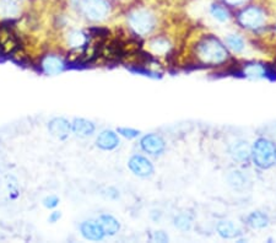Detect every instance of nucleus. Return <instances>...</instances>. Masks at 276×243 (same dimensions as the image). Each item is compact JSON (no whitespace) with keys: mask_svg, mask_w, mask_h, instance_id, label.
<instances>
[{"mask_svg":"<svg viewBox=\"0 0 276 243\" xmlns=\"http://www.w3.org/2000/svg\"><path fill=\"white\" fill-rule=\"evenodd\" d=\"M17 48V40L13 32L7 27H0V50L3 53H11Z\"/></svg>","mask_w":276,"mask_h":243,"instance_id":"obj_8","label":"nucleus"},{"mask_svg":"<svg viewBox=\"0 0 276 243\" xmlns=\"http://www.w3.org/2000/svg\"><path fill=\"white\" fill-rule=\"evenodd\" d=\"M219 233L224 238H234L236 236H238L239 231L234 227V225L230 221H222L220 222L218 226Z\"/></svg>","mask_w":276,"mask_h":243,"instance_id":"obj_18","label":"nucleus"},{"mask_svg":"<svg viewBox=\"0 0 276 243\" xmlns=\"http://www.w3.org/2000/svg\"><path fill=\"white\" fill-rule=\"evenodd\" d=\"M254 164L260 168H269L276 162V146L268 139H258L252 149Z\"/></svg>","mask_w":276,"mask_h":243,"instance_id":"obj_2","label":"nucleus"},{"mask_svg":"<svg viewBox=\"0 0 276 243\" xmlns=\"http://www.w3.org/2000/svg\"><path fill=\"white\" fill-rule=\"evenodd\" d=\"M244 75L248 78H265L266 67L260 64H249L244 68Z\"/></svg>","mask_w":276,"mask_h":243,"instance_id":"obj_19","label":"nucleus"},{"mask_svg":"<svg viewBox=\"0 0 276 243\" xmlns=\"http://www.w3.org/2000/svg\"><path fill=\"white\" fill-rule=\"evenodd\" d=\"M86 36L82 32L80 31H73L70 32L69 36H68V42L71 47H74V48H80V47L85 46L86 44Z\"/></svg>","mask_w":276,"mask_h":243,"instance_id":"obj_20","label":"nucleus"},{"mask_svg":"<svg viewBox=\"0 0 276 243\" xmlns=\"http://www.w3.org/2000/svg\"><path fill=\"white\" fill-rule=\"evenodd\" d=\"M19 14V8L14 0H0V16L11 19Z\"/></svg>","mask_w":276,"mask_h":243,"instance_id":"obj_15","label":"nucleus"},{"mask_svg":"<svg viewBox=\"0 0 276 243\" xmlns=\"http://www.w3.org/2000/svg\"><path fill=\"white\" fill-rule=\"evenodd\" d=\"M129 23L133 29L139 35H146L151 32L155 25V19L149 11L146 10H135L129 16Z\"/></svg>","mask_w":276,"mask_h":243,"instance_id":"obj_3","label":"nucleus"},{"mask_svg":"<svg viewBox=\"0 0 276 243\" xmlns=\"http://www.w3.org/2000/svg\"><path fill=\"white\" fill-rule=\"evenodd\" d=\"M238 20L243 27L258 28L265 21V16H264L263 11L259 10V9L248 8L239 14Z\"/></svg>","mask_w":276,"mask_h":243,"instance_id":"obj_5","label":"nucleus"},{"mask_svg":"<svg viewBox=\"0 0 276 243\" xmlns=\"http://www.w3.org/2000/svg\"><path fill=\"white\" fill-rule=\"evenodd\" d=\"M43 70L49 75H55V74H59L63 72L64 69V63L62 62V59L58 57H47L44 58L42 63Z\"/></svg>","mask_w":276,"mask_h":243,"instance_id":"obj_12","label":"nucleus"},{"mask_svg":"<svg viewBox=\"0 0 276 243\" xmlns=\"http://www.w3.org/2000/svg\"><path fill=\"white\" fill-rule=\"evenodd\" d=\"M231 153H232L233 158L238 160V161H246L251 155V150H249L247 143H244V141H239V143L234 144Z\"/></svg>","mask_w":276,"mask_h":243,"instance_id":"obj_16","label":"nucleus"},{"mask_svg":"<svg viewBox=\"0 0 276 243\" xmlns=\"http://www.w3.org/2000/svg\"><path fill=\"white\" fill-rule=\"evenodd\" d=\"M154 239H156L157 242H166V241H168V237L166 236L163 232H161V231H160V232L155 233V236H154Z\"/></svg>","mask_w":276,"mask_h":243,"instance_id":"obj_27","label":"nucleus"},{"mask_svg":"<svg viewBox=\"0 0 276 243\" xmlns=\"http://www.w3.org/2000/svg\"><path fill=\"white\" fill-rule=\"evenodd\" d=\"M174 225H176L179 230L187 231L191 229L192 222H191V219H189L187 215H179L174 219Z\"/></svg>","mask_w":276,"mask_h":243,"instance_id":"obj_23","label":"nucleus"},{"mask_svg":"<svg viewBox=\"0 0 276 243\" xmlns=\"http://www.w3.org/2000/svg\"><path fill=\"white\" fill-rule=\"evenodd\" d=\"M58 203H59V200L57 197H48L44 199V206H47V207L57 206Z\"/></svg>","mask_w":276,"mask_h":243,"instance_id":"obj_26","label":"nucleus"},{"mask_svg":"<svg viewBox=\"0 0 276 243\" xmlns=\"http://www.w3.org/2000/svg\"><path fill=\"white\" fill-rule=\"evenodd\" d=\"M99 224L101 225V227H102L105 235L113 236L118 232V231H119V224H118V221L115 220L113 216H109V215L101 216Z\"/></svg>","mask_w":276,"mask_h":243,"instance_id":"obj_13","label":"nucleus"},{"mask_svg":"<svg viewBox=\"0 0 276 243\" xmlns=\"http://www.w3.org/2000/svg\"><path fill=\"white\" fill-rule=\"evenodd\" d=\"M59 219H60V212H59V211H54L52 215L49 216V221L50 222H57Z\"/></svg>","mask_w":276,"mask_h":243,"instance_id":"obj_28","label":"nucleus"},{"mask_svg":"<svg viewBox=\"0 0 276 243\" xmlns=\"http://www.w3.org/2000/svg\"><path fill=\"white\" fill-rule=\"evenodd\" d=\"M151 48L159 54H162V53H166L168 50V43L163 40H157L151 43Z\"/></svg>","mask_w":276,"mask_h":243,"instance_id":"obj_24","label":"nucleus"},{"mask_svg":"<svg viewBox=\"0 0 276 243\" xmlns=\"http://www.w3.org/2000/svg\"><path fill=\"white\" fill-rule=\"evenodd\" d=\"M129 167L136 176L140 177L151 176L154 172L152 164H151L149 160L145 159L144 156H134V158L130 159Z\"/></svg>","mask_w":276,"mask_h":243,"instance_id":"obj_6","label":"nucleus"},{"mask_svg":"<svg viewBox=\"0 0 276 243\" xmlns=\"http://www.w3.org/2000/svg\"><path fill=\"white\" fill-rule=\"evenodd\" d=\"M225 2L231 5H238V4H242V3H244L246 0H225Z\"/></svg>","mask_w":276,"mask_h":243,"instance_id":"obj_29","label":"nucleus"},{"mask_svg":"<svg viewBox=\"0 0 276 243\" xmlns=\"http://www.w3.org/2000/svg\"><path fill=\"white\" fill-rule=\"evenodd\" d=\"M119 140H118V136L115 133L111 132V130H106L102 132L97 138V145L103 150H112L117 146Z\"/></svg>","mask_w":276,"mask_h":243,"instance_id":"obj_11","label":"nucleus"},{"mask_svg":"<svg viewBox=\"0 0 276 243\" xmlns=\"http://www.w3.org/2000/svg\"><path fill=\"white\" fill-rule=\"evenodd\" d=\"M82 11L92 21L103 20L109 13V5L106 0H82Z\"/></svg>","mask_w":276,"mask_h":243,"instance_id":"obj_4","label":"nucleus"},{"mask_svg":"<svg viewBox=\"0 0 276 243\" xmlns=\"http://www.w3.org/2000/svg\"><path fill=\"white\" fill-rule=\"evenodd\" d=\"M73 130L79 136H88L95 132V126L86 119H75L73 124Z\"/></svg>","mask_w":276,"mask_h":243,"instance_id":"obj_14","label":"nucleus"},{"mask_svg":"<svg viewBox=\"0 0 276 243\" xmlns=\"http://www.w3.org/2000/svg\"><path fill=\"white\" fill-rule=\"evenodd\" d=\"M211 14L216 20H219V21L221 22H225L228 20V13L224 8L219 7V5H213L211 8Z\"/></svg>","mask_w":276,"mask_h":243,"instance_id":"obj_22","label":"nucleus"},{"mask_svg":"<svg viewBox=\"0 0 276 243\" xmlns=\"http://www.w3.org/2000/svg\"><path fill=\"white\" fill-rule=\"evenodd\" d=\"M141 147L142 150L146 151L150 155H159L165 150V141H163L161 136L149 134L142 138Z\"/></svg>","mask_w":276,"mask_h":243,"instance_id":"obj_7","label":"nucleus"},{"mask_svg":"<svg viewBox=\"0 0 276 243\" xmlns=\"http://www.w3.org/2000/svg\"><path fill=\"white\" fill-rule=\"evenodd\" d=\"M81 232L85 238L92 239V241H100L105 237V232L99 222H84L81 225Z\"/></svg>","mask_w":276,"mask_h":243,"instance_id":"obj_9","label":"nucleus"},{"mask_svg":"<svg viewBox=\"0 0 276 243\" xmlns=\"http://www.w3.org/2000/svg\"><path fill=\"white\" fill-rule=\"evenodd\" d=\"M49 132L58 139H65L70 132L69 122L64 118H55L49 123Z\"/></svg>","mask_w":276,"mask_h":243,"instance_id":"obj_10","label":"nucleus"},{"mask_svg":"<svg viewBox=\"0 0 276 243\" xmlns=\"http://www.w3.org/2000/svg\"><path fill=\"white\" fill-rule=\"evenodd\" d=\"M268 216L260 211L252 212L248 218V224L251 225L253 229H263V227H265L266 225H268Z\"/></svg>","mask_w":276,"mask_h":243,"instance_id":"obj_17","label":"nucleus"},{"mask_svg":"<svg viewBox=\"0 0 276 243\" xmlns=\"http://www.w3.org/2000/svg\"><path fill=\"white\" fill-rule=\"evenodd\" d=\"M227 46L230 47L233 52H242L243 48H244V42L239 36H236V35H231V36L227 37L226 40Z\"/></svg>","mask_w":276,"mask_h":243,"instance_id":"obj_21","label":"nucleus"},{"mask_svg":"<svg viewBox=\"0 0 276 243\" xmlns=\"http://www.w3.org/2000/svg\"><path fill=\"white\" fill-rule=\"evenodd\" d=\"M118 133L121 134L123 136H126V138H136V136L139 135V132L135 129H130V128H119L118 129Z\"/></svg>","mask_w":276,"mask_h":243,"instance_id":"obj_25","label":"nucleus"},{"mask_svg":"<svg viewBox=\"0 0 276 243\" xmlns=\"http://www.w3.org/2000/svg\"><path fill=\"white\" fill-rule=\"evenodd\" d=\"M198 55L206 64H220L227 59V50L215 37H206L198 44Z\"/></svg>","mask_w":276,"mask_h":243,"instance_id":"obj_1","label":"nucleus"}]
</instances>
